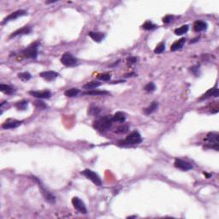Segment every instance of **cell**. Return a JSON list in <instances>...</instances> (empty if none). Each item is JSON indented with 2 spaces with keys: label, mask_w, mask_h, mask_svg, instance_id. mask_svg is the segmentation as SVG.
<instances>
[{
  "label": "cell",
  "mask_w": 219,
  "mask_h": 219,
  "mask_svg": "<svg viewBox=\"0 0 219 219\" xmlns=\"http://www.w3.org/2000/svg\"><path fill=\"white\" fill-rule=\"evenodd\" d=\"M112 123V116H105L99 118L98 120H96L93 123V128H95L96 130H98L99 132L104 133L108 131L110 128H111Z\"/></svg>",
  "instance_id": "1"
},
{
  "label": "cell",
  "mask_w": 219,
  "mask_h": 219,
  "mask_svg": "<svg viewBox=\"0 0 219 219\" xmlns=\"http://www.w3.org/2000/svg\"><path fill=\"white\" fill-rule=\"evenodd\" d=\"M39 46H40V42H33V44H31L28 47H27L22 51V54L24 55L26 58L34 59V58H37Z\"/></svg>",
  "instance_id": "2"
},
{
  "label": "cell",
  "mask_w": 219,
  "mask_h": 219,
  "mask_svg": "<svg viewBox=\"0 0 219 219\" xmlns=\"http://www.w3.org/2000/svg\"><path fill=\"white\" fill-rule=\"evenodd\" d=\"M142 141V138L140 133L138 131H134L130 134H128V136L126 137V140L123 141V143L125 145H138L141 143Z\"/></svg>",
  "instance_id": "3"
},
{
  "label": "cell",
  "mask_w": 219,
  "mask_h": 219,
  "mask_svg": "<svg viewBox=\"0 0 219 219\" xmlns=\"http://www.w3.org/2000/svg\"><path fill=\"white\" fill-rule=\"evenodd\" d=\"M81 175H83L85 177H87L88 180L92 181L96 186H101L102 185V181L99 177V176L98 174H96L94 171L87 169V170H84L83 171H81Z\"/></svg>",
  "instance_id": "4"
},
{
  "label": "cell",
  "mask_w": 219,
  "mask_h": 219,
  "mask_svg": "<svg viewBox=\"0 0 219 219\" xmlns=\"http://www.w3.org/2000/svg\"><path fill=\"white\" fill-rule=\"evenodd\" d=\"M60 61L62 62L64 66L66 67H73L75 66L77 63H78V60L77 58H75L70 52H65L63 53V55L62 56V58L60 59Z\"/></svg>",
  "instance_id": "5"
},
{
  "label": "cell",
  "mask_w": 219,
  "mask_h": 219,
  "mask_svg": "<svg viewBox=\"0 0 219 219\" xmlns=\"http://www.w3.org/2000/svg\"><path fill=\"white\" fill-rule=\"evenodd\" d=\"M33 180H35L36 182H38V184H39V187H40V191H41L42 193V195H43V197L45 198V199H46V201L48 203H50V204H54V203L56 202V198H55V196H53V195L51 194V193H50L49 191H47L44 187L42 186L41 182H40V181L38 179L37 177H34L33 176Z\"/></svg>",
  "instance_id": "6"
},
{
  "label": "cell",
  "mask_w": 219,
  "mask_h": 219,
  "mask_svg": "<svg viewBox=\"0 0 219 219\" xmlns=\"http://www.w3.org/2000/svg\"><path fill=\"white\" fill-rule=\"evenodd\" d=\"M72 205H73L74 209L77 210L79 212H81L82 214H87V207L85 206V204L78 197H74L72 198Z\"/></svg>",
  "instance_id": "7"
},
{
  "label": "cell",
  "mask_w": 219,
  "mask_h": 219,
  "mask_svg": "<svg viewBox=\"0 0 219 219\" xmlns=\"http://www.w3.org/2000/svg\"><path fill=\"white\" fill-rule=\"evenodd\" d=\"M206 140L210 144L209 147L215 149L216 151H218V134H217V133H209L207 134Z\"/></svg>",
  "instance_id": "8"
},
{
  "label": "cell",
  "mask_w": 219,
  "mask_h": 219,
  "mask_svg": "<svg viewBox=\"0 0 219 219\" xmlns=\"http://www.w3.org/2000/svg\"><path fill=\"white\" fill-rule=\"evenodd\" d=\"M26 14H27V12H26V10H24V9H18V10H17V11H15V12L9 14L8 17H5V18L4 19V21H2V24H5V23L8 22V21L16 20V19L19 18V17L25 16Z\"/></svg>",
  "instance_id": "9"
},
{
  "label": "cell",
  "mask_w": 219,
  "mask_h": 219,
  "mask_svg": "<svg viewBox=\"0 0 219 219\" xmlns=\"http://www.w3.org/2000/svg\"><path fill=\"white\" fill-rule=\"evenodd\" d=\"M174 165H175L176 168H177L179 170H184V171L190 170L193 169L192 164L185 161V160H182V159H176V160L175 161V163H174Z\"/></svg>",
  "instance_id": "10"
},
{
  "label": "cell",
  "mask_w": 219,
  "mask_h": 219,
  "mask_svg": "<svg viewBox=\"0 0 219 219\" xmlns=\"http://www.w3.org/2000/svg\"><path fill=\"white\" fill-rule=\"evenodd\" d=\"M29 94L37 99H50L51 93L48 90L46 91H30Z\"/></svg>",
  "instance_id": "11"
},
{
  "label": "cell",
  "mask_w": 219,
  "mask_h": 219,
  "mask_svg": "<svg viewBox=\"0 0 219 219\" xmlns=\"http://www.w3.org/2000/svg\"><path fill=\"white\" fill-rule=\"evenodd\" d=\"M58 72H55V71L50 70V71H44V72H41L40 73V76L44 78L46 81H54L56 78H58Z\"/></svg>",
  "instance_id": "12"
},
{
  "label": "cell",
  "mask_w": 219,
  "mask_h": 219,
  "mask_svg": "<svg viewBox=\"0 0 219 219\" xmlns=\"http://www.w3.org/2000/svg\"><path fill=\"white\" fill-rule=\"evenodd\" d=\"M22 123V121H17V120H14V121H9V122H6L4 123L2 125V128H4V129H11V128H16L17 127H19L21 124Z\"/></svg>",
  "instance_id": "13"
},
{
  "label": "cell",
  "mask_w": 219,
  "mask_h": 219,
  "mask_svg": "<svg viewBox=\"0 0 219 219\" xmlns=\"http://www.w3.org/2000/svg\"><path fill=\"white\" fill-rule=\"evenodd\" d=\"M207 27H208V25H207L206 22L204 21H201V20L196 21L194 22V31H196V32H202V31H205V30H206L207 29Z\"/></svg>",
  "instance_id": "14"
},
{
  "label": "cell",
  "mask_w": 219,
  "mask_h": 219,
  "mask_svg": "<svg viewBox=\"0 0 219 219\" xmlns=\"http://www.w3.org/2000/svg\"><path fill=\"white\" fill-rule=\"evenodd\" d=\"M31 31H32V28H31L30 27H23V28L17 29V31H15V32L9 36V38L11 39V38L17 37L18 35H21V34H28V33H31Z\"/></svg>",
  "instance_id": "15"
},
{
  "label": "cell",
  "mask_w": 219,
  "mask_h": 219,
  "mask_svg": "<svg viewBox=\"0 0 219 219\" xmlns=\"http://www.w3.org/2000/svg\"><path fill=\"white\" fill-rule=\"evenodd\" d=\"M185 41H186V39H185V38H182V39H180L179 40H176V41L175 42L173 45L171 46L170 51H176L178 50L182 49L183 45L185 44Z\"/></svg>",
  "instance_id": "16"
},
{
  "label": "cell",
  "mask_w": 219,
  "mask_h": 219,
  "mask_svg": "<svg viewBox=\"0 0 219 219\" xmlns=\"http://www.w3.org/2000/svg\"><path fill=\"white\" fill-rule=\"evenodd\" d=\"M88 35L94 40L95 42H99L102 41L104 38V34L103 33H100V32H90L88 33Z\"/></svg>",
  "instance_id": "17"
},
{
  "label": "cell",
  "mask_w": 219,
  "mask_h": 219,
  "mask_svg": "<svg viewBox=\"0 0 219 219\" xmlns=\"http://www.w3.org/2000/svg\"><path fill=\"white\" fill-rule=\"evenodd\" d=\"M211 96H214V97H218V89L217 87H215V88H211L210 89L209 91L206 92L204 95L200 98V100H203V99H208L210 98Z\"/></svg>",
  "instance_id": "18"
},
{
  "label": "cell",
  "mask_w": 219,
  "mask_h": 219,
  "mask_svg": "<svg viewBox=\"0 0 219 219\" xmlns=\"http://www.w3.org/2000/svg\"><path fill=\"white\" fill-rule=\"evenodd\" d=\"M0 91L2 92V93H5V94L10 95V94H13V93L16 92V90H15L13 87H10V86H9V85L1 84V85H0Z\"/></svg>",
  "instance_id": "19"
},
{
  "label": "cell",
  "mask_w": 219,
  "mask_h": 219,
  "mask_svg": "<svg viewBox=\"0 0 219 219\" xmlns=\"http://www.w3.org/2000/svg\"><path fill=\"white\" fill-rule=\"evenodd\" d=\"M157 108H158V104L154 101V102H153L149 105L148 107L145 108V110H144V113H145V115H151L152 113H153L157 110Z\"/></svg>",
  "instance_id": "20"
},
{
  "label": "cell",
  "mask_w": 219,
  "mask_h": 219,
  "mask_svg": "<svg viewBox=\"0 0 219 219\" xmlns=\"http://www.w3.org/2000/svg\"><path fill=\"white\" fill-rule=\"evenodd\" d=\"M112 120H113V122H120V123H123V122L126 120V116H125V114L123 113V112L118 111L115 113V115L112 116Z\"/></svg>",
  "instance_id": "21"
},
{
  "label": "cell",
  "mask_w": 219,
  "mask_h": 219,
  "mask_svg": "<svg viewBox=\"0 0 219 219\" xmlns=\"http://www.w3.org/2000/svg\"><path fill=\"white\" fill-rule=\"evenodd\" d=\"M100 85H101V83L99 82V81H90V82H87V84H85L83 86V88L87 89V90H94V88H97Z\"/></svg>",
  "instance_id": "22"
},
{
  "label": "cell",
  "mask_w": 219,
  "mask_h": 219,
  "mask_svg": "<svg viewBox=\"0 0 219 219\" xmlns=\"http://www.w3.org/2000/svg\"><path fill=\"white\" fill-rule=\"evenodd\" d=\"M80 93V90L77 89V88H70L69 90H67L64 93V95L66 97H69V98H73V97H75L77 96Z\"/></svg>",
  "instance_id": "23"
},
{
  "label": "cell",
  "mask_w": 219,
  "mask_h": 219,
  "mask_svg": "<svg viewBox=\"0 0 219 219\" xmlns=\"http://www.w3.org/2000/svg\"><path fill=\"white\" fill-rule=\"evenodd\" d=\"M84 95H107L109 93L106 91H96V90H91L83 93Z\"/></svg>",
  "instance_id": "24"
},
{
  "label": "cell",
  "mask_w": 219,
  "mask_h": 219,
  "mask_svg": "<svg viewBox=\"0 0 219 219\" xmlns=\"http://www.w3.org/2000/svg\"><path fill=\"white\" fill-rule=\"evenodd\" d=\"M188 29H189L188 25H183L181 28H178L176 29L175 30V33L176 35H182V34L186 33L188 31Z\"/></svg>",
  "instance_id": "25"
},
{
  "label": "cell",
  "mask_w": 219,
  "mask_h": 219,
  "mask_svg": "<svg viewBox=\"0 0 219 219\" xmlns=\"http://www.w3.org/2000/svg\"><path fill=\"white\" fill-rule=\"evenodd\" d=\"M100 111H101V110L98 106H91L88 109V114L92 115V116H98Z\"/></svg>",
  "instance_id": "26"
},
{
  "label": "cell",
  "mask_w": 219,
  "mask_h": 219,
  "mask_svg": "<svg viewBox=\"0 0 219 219\" xmlns=\"http://www.w3.org/2000/svg\"><path fill=\"white\" fill-rule=\"evenodd\" d=\"M18 77L21 79V81H29L31 79L32 75L28 72H22V73H19L18 74Z\"/></svg>",
  "instance_id": "27"
},
{
  "label": "cell",
  "mask_w": 219,
  "mask_h": 219,
  "mask_svg": "<svg viewBox=\"0 0 219 219\" xmlns=\"http://www.w3.org/2000/svg\"><path fill=\"white\" fill-rule=\"evenodd\" d=\"M165 49V44L164 42H161L160 44H158L156 48L154 50V53L156 54H161L164 52V51Z\"/></svg>",
  "instance_id": "28"
},
{
  "label": "cell",
  "mask_w": 219,
  "mask_h": 219,
  "mask_svg": "<svg viewBox=\"0 0 219 219\" xmlns=\"http://www.w3.org/2000/svg\"><path fill=\"white\" fill-rule=\"evenodd\" d=\"M142 28L145 29V30H153V29H155L156 28H157V26L155 24H153V22H151V21H145V23L143 24V26H142Z\"/></svg>",
  "instance_id": "29"
},
{
  "label": "cell",
  "mask_w": 219,
  "mask_h": 219,
  "mask_svg": "<svg viewBox=\"0 0 219 219\" xmlns=\"http://www.w3.org/2000/svg\"><path fill=\"white\" fill-rule=\"evenodd\" d=\"M145 91L148 92V93H152L156 90V85L153 82H149L148 84H146L144 87Z\"/></svg>",
  "instance_id": "30"
},
{
  "label": "cell",
  "mask_w": 219,
  "mask_h": 219,
  "mask_svg": "<svg viewBox=\"0 0 219 219\" xmlns=\"http://www.w3.org/2000/svg\"><path fill=\"white\" fill-rule=\"evenodd\" d=\"M28 102L26 101V100L17 102V103L16 104V107H17L18 110H25L26 107H27V105H28Z\"/></svg>",
  "instance_id": "31"
},
{
  "label": "cell",
  "mask_w": 219,
  "mask_h": 219,
  "mask_svg": "<svg viewBox=\"0 0 219 219\" xmlns=\"http://www.w3.org/2000/svg\"><path fill=\"white\" fill-rule=\"evenodd\" d=\"M128 131V125H122V126H119V127L116 129V133H117V134H124V133H127Z\"/></svg>",
  "instance_id": "32"
},
{
  "label": "cell",
  "mask_w": 219,
  "mask_h": 219,
  "mask_svg": "<svg viewBox=\"0 0 219 219\" xmlns=\"http://www.w3.org/2000/svg\"><path fill=\"white\" fill-rule=\"evenodd\" d=\"M98 78H99V80H101V81H108L111 80V75L110 74H99Z\"/></svg>",
  "instance_id": "33"
},
{
  "label": "cell",
  "mask_w": 219,
  "mask_h": 219,
  "mask_svg": "<svg viewBox=\"0 0 219 219\" xmlns=\"http://www.w3.org/2000/svg\"><path fill=\"white\" fill-rule=\"evenodd\" d=\"M172 20H173V17H172V16H170V15H168V16H166L165 17L163 18L164 23H170V22L172 21Z\"/></svg>",
  "instance_id": "34"
},
{
  "label": "cell",
  "mask_w": 219,
  "mask_h": 219,
  "mask_svg": "<svg viewBox=\"0 0 219 219\" xmlns=\"http://www.w3.org/2000/svg\"><path fill=\"white\" fill-rule=\"evenodd\" d=\"M34 104H35V105L39 108H41V109L46 108V104L44 103V102H42V101H36Z\"/></svg>",
  "instance_id": "35"
},
{
  "label": "cell",
  "mask_w": 219,
  "mask_h": 219,
  "mask_svg": "<svg viewBox=\"0 0 219 219\" xmlns=\"http://www.w3.org/2000/svg\"><path fill=\"white\" fill-rule=\"evenodd\" d=\"M127 62L128 64H133V63H135L137 62V58L135 57H129L127 58Z\"/></svg>",
  "instance_id": "36"
},
{
  "label": "cell",
  "mask_w": 219,
  "mask_h": 219,
  "mask_svg": "<svg viewBox=\"0 0 219 219\" xmlns=\"http://www.w3.org/2000/svg\"><path fill=\"white\" fill-rule=\"evenodd\" d=\"M198 68H199V66H198V65H196V66H194L192 67V68H190V70L194 73V74L197 76L198 75V73H197V71L198 70Z\"/></svg>",
  "instance_id": "37"
}]
</instances>
